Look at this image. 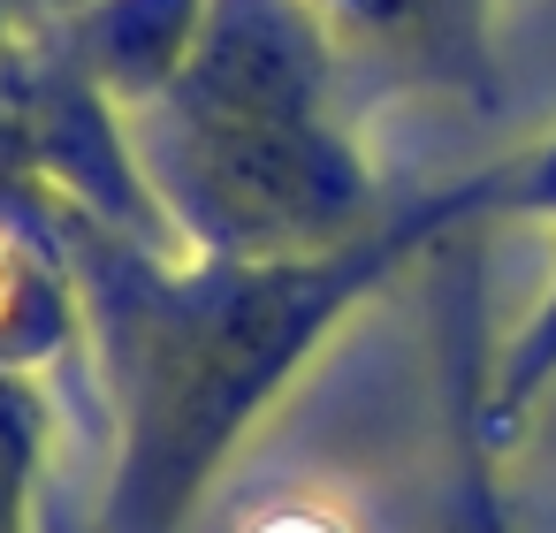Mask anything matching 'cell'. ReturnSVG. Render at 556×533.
Masks as SVG:
<instances>
[{
	"label": "cell",
	"mask_w": 556,
	"mask_h": 533,
	"mask_svg": "<svg viewBox=\"0 0 556 533\" xmlns=\"http://www.w3.org/2000/svg\"><path fill=\"white\" fill-rule=\"evenodd\" d=\"M39 24H47L39 0H0V100H9V77H16V62H24V47H31Z\"/></svg>",
	"instance_id": "30bf717a"
},
{
	"label": "cell",
	"mask_w": 556,
	"mask_h": 533,
	"mask_svg": "<svg viewBox=\"0 0 556 533\" xmlns=\"http://www.w3.org/2000/svg\"><path fill=\"white\" fill-rule=\"evenodd\" d=\"M206 9L214 0H77V9H62L54 24H62L70 54L92 69V85L123 115H138L146 100L168 92V77L199 47Z\"/></svg>",
	"instance_id": "3957f363"
},
{
	"label": "cell",
	"mask_w": 556,
	"mask_h": 533,
	"mask_svg": "<svg viewBox=\"0 0 556 533\" xmlns=\"http://www.w3.org/2000/svg\"><path fill=\"white\" fill-rule=\"evenodd\" d=\"M85 335V297L62 267V252L47 244V229L31 214H16L0 199V366L16 373H54Z\"/></svg>",
	"instance_id": "277c9868"
},
{
	"label": "cell",
	"mask_w": 556,
	"mask_h": 533,
	"mask_svg": "<svg viewBox=\"0 0 556 533\" xmlns=\"http://www.w3.org/2000/svg\"><path fill=\"white\" fill-rule=\"evenodd\" d=\"M328 24H374V31H419V16H434V0H320Z\"/></svg>",
	"instance_id": "9c48e42d"
},
{
	"label": "cell",
	"mask_w": 556,
	"mask_h": 533,
	"mask_svg": "<svg viewBox=\"0 0 556 533\" xmlns=\"http://www.w3.org/2000/svg\"><path fill=\"white\" fill-rule=\"evenodd\" d=\"M62 9H77V0H39V16H62Z\"/></svg>",
	"instance_id": "8fae6325"
},
{
	"label": "cell",
	"mask_w": 556,
	"mask_h": 533,
	"mask_svg": "<svg viewBox=\"0 0 556 533\" xmlns=\"http://www.w3.org/2000/svg\"><path fill=\"white\" fill-rule=\"evenodd\" d=\"M9 206L31 214L62 252L115 404L100 533H184L252 427L298 389V373L336 343L351 313H366L450 237L518 221V153L396 199L374 237L313 259H191L130 244L54 199Z\"/></svg>",
	"instance_id": "6da1fadb"
},
{
	"label": "cell",
	"mask_w": 556,
	"mask_h": 533,
	"mask_svg": "<svg viewBox=\"0 0 556 533\" xmlns=\"http://www.w3.org/2000/svg\"><path fill=\"white\" fill-rule=\"evenodd\" d=\"M54 465V396L39 373L0 366V533H39Z\"/></svg>",
	"instance_id": "5b68a950"
},
{
	"label": "cell",
	"mask_w": 556,
	"mask_h": 533,
	"mask_svg": "<svg viewBox=\"0 0 556 533\" xmlns=\"http://www.w3.org/2000/svg\"><path fill=\"white\" fill-rule=\"evenodd\" d=\"M518 214L526 221H556V138L518 153Z\"/></svg>",
	"instance_id": "ba28073f"
},
{
	"label": "cell",
	"mask_w": 556,
	"mask_h": 533,
	"mask_svg": "<svg viewBox=\"0 0 556 533\" xmlns=\"http://www.w3.org/2000/svg\"><path fill=\"white\" fill-rule=\"evenodd\" d=\"M457 510H450V533H510L503 518V495H495V472H488V449L495 434L480 427V396H472V358L457 351Z\"/></svg>",
	"instance_id": "52a82bcc"
},
{
	"label": "cell",
	"mask_w": 556,
	"mask_h": 533,
	"mask_svg": "<svg viewBox=\"0 0 556 533\" xmlns=\"http://www.w3.org/2000/svg\"><path fill=\"white\" fill-rule=\"evenodd\" d=\"M130 145L191 259H313L396 214L343 123L320 0H214Z\"/></svg>",
	"instance_id": "7a4b0ae2"
},
{
	"label": "cell",
	"mask_w": 556,
	"mask_h": 533,
	"mask_svg": "<svg viewBox=\"0 0 556 533\" xmlns=\"http://www.w3.org/2000/svg\"><path fill=\"white\" fill-rule=\"evenodd\" d=\"M548 389H556V290H548V297H541V305L503 335V351H495V366H488V373L472 366L480 427L503 442V434H510V427H518Z\"/></svg>",
	"instance_id": "8992f818"
}]
</instances>
